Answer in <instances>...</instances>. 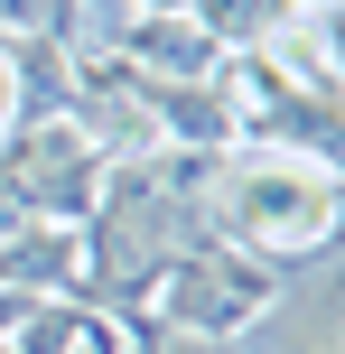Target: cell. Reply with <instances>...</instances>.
I'll use <instances>...</instances> for the list:
<instances>
[{
    "instance_id": "7a4b0ae2",
    "label": "cell",
    "mask_w": 345,
    "mask_h": 354,
    "mask_svg": "<svg viewBox=\"0 0 345 354\" xmlns=\"http://www.w3.org/2000/svg\"><path fill=\"white\" fill-rule=\"evenodd\" d=\"M234 354H345V243L280 270V299L252 317Z\"/></svg>"
},
{
    "instance_id": "3957f363",
    "label": "cell",
    "mask_w": 345,
    "mask_h": 354,
    "mask_svg": "<svg viewBox=\"0 0 345 354\" xmlns=\"http://www.w3.org/2000/svg\"><path fill=\"white\" fill-rule=\"evenodd\" d=\"M10 122H19V56L0 47V131H10Z\"/></svg>"
},
{
    "instance_id": "6da1fadb",
    "label": "cell",
    "mask_w": 345,
    "mask_h": 354,
    "mask_svg": "<svg viewBox=\"0 0 345 354\" xmlns=\"http://www.w3.org/2000/svg\"><path fill=\"white\" fill-rule=\"evenodd\" d=\"M196 205H205V233L261 252L271 270H299L345 243V168L308 159V149H261V140L205 149Z\"/></svg>"
}]
</instances>
